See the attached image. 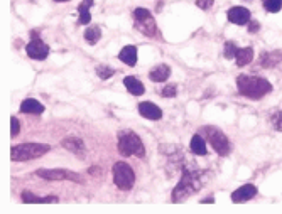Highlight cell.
I'll return each instance as SVG.
<instances>
[{
	"label": "cell",
	"mask_w": 282,
	"mask_h": 214,
	"mask_svg": "<svg viewBox=\"0 0 282 214\" xmlns=\"http://www.w3.org/2000/svg\"><path fill=\"white\" fill-rule=\"evenodd\" d=\"M237 88L240 95L250 98V100H260V98H264L272 91V84L267 79L247 74H242L237 78Z\"/></svg>",
	"instance_id": "2"
},
{
	"label": "cell",
	"mask_w": 282,
	"mask_h": 214,
	"mask_svg": "<svg viewBox=\"0 0 282 214\" xmlns=\"http://www.w3.org/2000/svg\"><path fill=\"white\" fill-rule=\"evenodd\" d=\"M139 113L142 115L144 118H149V120H159L162 117V111L157 105L151 103V101H144L140 103L139 106Z\"/></svg>",
	"instance_id": "13"
},
{
	"label": "cell",
	"mask_w": 282,
	"mask_h": 214,
	"mask_svg": "<svg viewBox=\"0 0 282 214\" xmlns=\"http://www.w3.org/2000/svg\"><path fill=\"white\" fill-rule=\"evenodd\" d=\"M25 51H27V56L32 59H46L49 56V46L44 44L41 39H32L31 42L27 44V48H25Z\"/></svg>",
	"instance_id": "9"
},
{
	"label": "cell",
	"mask_w": 282,
	"mask_h": 214,
	"mask_svg": "<svg viewBox=\"0 0 282 214\" xmlns=\"http://www.w3.org/2000/svg\"><path fill=\"white\" fill-rule=\"evenodd\" d=\"M169 74H171V68L168 64H159V66H156L151 72H149V78L152 81H156V83H162V81H166L169 78Z\"/></svg>",
	"instance_id": "14"
},
{
	"label": "cell",
	"mask_w": 282,
	"mask_h": 214,
	"mask_svg": "<svg viewBox=\"0 0 282 214\" xmlns=\"http://www.w3.org/2000/svg\"><path fill=\"white\" fill-rule=\"evenodd\" d=\"M161 96H164V98H174V96H176V86H166V88L161 91Z\"/></svg>",
	"instance_id": "28"
},
{
	"label": "cell",
	"mask_w": 282,
	"mask_h": 214,
	"mask_svg": "<svg viewBox=\"0 0 282 214\" xmlns=\"http://www.w3.org/2000/svg\"><path fill=\"white\" fill-rule=\"evenodd\" d=\"M134 19H135V29L140 31L145 36L152 37L157 34L156 20L147 8H135L134 10Z\"/></svg>",
	"instance_id": "7"
},
{
	"label": "cell",
	"mask_w": 282,
	"mask_h": 214,
	"mask_svg": "<svg viewBox=\"0 0 282 214\" xmlns=\"http://www.w3.org/2000/svg\"><path fill=\"white\" fill-rule=\"evenodd\" d=\"M118 152L122 153L123 157H144L145 150H144V143L142 140L139 139V135H135L134 132L125 130L118 134Z\"/></svg>",
	"instance_id": "3"
},
{
	"label": "cell",
	"mask_w": 282,
	"mask_h": 214,
	"mask_svg": "<svg viewBox=\"0 0 282 214\" xmlns=\"http://www.w3.org/2000/svg\"><path fill=\"white\" fill-rule=\"evenodd\" d=\"M101 37V31L98 25H93V27H88L87 31H85V39H87L88 44H96L98 41H100Z\"/></svg>",
	"instance_id": "22"
},
{
	"label": "cell",
	"mask_w": 282,
	"mask_h": 214,
	"mask_svg": "<svg viewBox=\"0 0 282 214\" xmlns=\"http://www.w3.org/2000/svg\"><path fill=\"white\" fill-rule=\"evenodd\" d=\"M93 5V0H83V2L80 3L78 7V12H80V19L78 22L81 25H87L90 24V20H92V15H90V7Z\"/></svg>",
	"instance_id": "20"
},
{
	"label": "cell",
	"mask_w": 282,
	"mask_h": 214,
	"mask_svg": "<svg viewBox=\"0 0 282 214\" xmlns=\"http://www.w3.org/2000/svg\"><path fill=\"white\" fill-rule=\"evenodd\" d=\"M213 201H215V199H213V198H208V199H203L201 203H204V204H206V203H208V204H211Z\"/></svg>",
	"instance_id": "31"
},
{
	"label": "cell",
	"mask_w": 282,
	"mask_h": 214,
	"mask_svg": "<svg viewBox=\"0 0 282 214\" xmlns=\"http://www.w3.org/2000/svg\"><path fill=\"white\" fill-rule=\"evenodd\" d=\"M264 8L271 14H276L282 8V0H264Z\"/></svg>",
	"instance_id": "23"
},
{
	"label": "cell",
	"mask_w": 282,
	"mask_h": 214,
	"mask_svg": "<svg viewBox=\"0 0 282 214\" xmlns=\"http://www.w3.org/2000/svg\"><path fill=\"white\" fill-rule=\"evenodd\" d=\"M22 201L24 203H36V204H42V203H58L56 196H48V198H39L34 192L24 191L22 192Z\"/></svg>",
	"instance_id": "19"
},
{
	"label": "cell",
	"mask_w": 282,
	"mask_h": 214,
	"mask_svg": "<svg viewBox=\"0 0 282 214\" xmlns=\"http://www.w3.org/2000/svg\"><path fill=\"white\" fill-rule=\"evenodd\" d=\"M204 181H206V174H204L203 170L185 167V169H183L181 181L178 182V186L174 187L173 194H171L173 203H183V201H186L188 198H191V196L201 189Z\"/></svg>",
	"instance_id": "1"
},
{
	"label": "cell",
	"mask_w": 282,
	"mask_h": 214,
	"mask_svg": "<svg viewBox=\"0 0 282 214\" xmlns=\"http://www.w3.org/2000/svg\"><path fill=\"white\" fill-rule=\"evenodd\" d=\"M54 2H70V0H54Z\"/></svg>",
	"instance_id": "32"
},
{
	"label": "cell",
	"mask_w": 282,
	"mask_h": 214,
	"mask_svg": "<svg viewBox=\"0 0 282 214\" xmlns=\"http://www.w3.org/2000/svg\"><path fill=\"white\" fill-rule=\"evenodd\" d=\"M63 147L66 148L68 152H71V153H75L76 157H80V159H83L85 157V143H83V140L78 139V137H68V139H65L61 142Z\"/></svg>",
	"instance_id": "10"
},
{
	"label": "cell",
	"mask_w": 282,
	"mask_h": 214,
	"mask_svg": "<svg viewBox=\"0 0 282 214\" xmlns=\"http://www.w3.org/2000/svg\"><path fill=\"white\" fill-rule=\"evenodd\" d=\"M96 72H98V76L105 81V79L112 78L115 74V70H112L110 66H105V64H100V66H96Z\"/></svg>",
	"instance_id": "24"
},
{
	"label": "cell",
	"mask_w": 282,
	"mask_h": 214,
	"mask_svg": "<svg viewBox=\"0 0 282 214\" xmlns=\"http://www.w3.org/2000/svg\"><path fill=\"white\" fill-rule=\"evenodd\" d=\"M123 84H125V88L129 89L130 95H134V96L144 95V91H145L144 84L140 83L137 78H134V76H127V78L123 79Z\"/></svg>",
	"instance_id": "15"
},
{
	"label": "cell",
	"mask_w": 282,
	"mask_h": 214,
	"mask_svg": "<svg viewBox=\"0 0 282 214\" xmlns=\"http://www.w3.org/2000/svg\"><path fill=\"white\" fill-rule=\"evenodd\" d=\"M235 59H237L238 66H245V64H249L252 59H254V49H252V48L238 49V53H237V56H235Z\"/></svg>",
	"instance_id": "21"
},
{
	"label": "cell",
	"mask_w": 282,
	"mask_h": 214,
	"mask_svg": "<svg viewBox=\"0 0 282 214\" xmlns=\"http://www.w3.org/2000/svg\"><path fill=\"white\" fill-rule=\"evenodd\" d=\"M118 58H120V61L129 64V66H134V64L137 63V49H135V46H125V48L120 51Z\"/></svg>",
	"instance_id": "18"
},
{
	"label": "cell",
	"mask_w": 282,
	"mask_h": 214,
	"mask_svg": "<svg viewBox=\"0 0 282 214\" xmlns=\"http://www.w3.org/2000/svg\"><path fill=\"white\" fill-rule=\"evenodd\" d=\"M191 152L196 153V155H206L208 153V148H206V142H204V139L199 134L193 135V139H191Z\"/></svg>",
	"instance_id": "17"
},
{
	"label": "cell",
	"mask_w": 282,
	"mask_h": 214,
	"mask_svg": "<svg viewBox=\"0 0 282 214\" xmlns=\"http://www.w3.org/2000/svg\"><path fill=\"white\" fill-rule=\"evenodd\" d=\"M249 31H250V32H257V31H259V24H257V22H250Z\"/></svg>",
	"instance_id": "30"
},
{
	"label": "cell",
	"mask_w": 282,
	"mask_h": 214,
	"mask_svg": "<svg viewBox=\"0 0 282 214\" xmlns=\"http://www.w3.org/2000/svg\"><path fill=\"white\" fill-rule=\"evenodd\" d=\"M10 137H15V135H19V132H20V123H19V120H17L15 117H12L10 118Z\"/></svg>",
	"instance_id": "27"
},
{
	"label": "cell",
	"mask_w": 282,
	"mask_h": 214,
	"mask_svg": "<svg viewBox=\"0 0 282 214\" xmlns=\"http://www.w3.org/2000/svg\"><path fill=\"white\" fill-rule=\"evenodd\" d=\"M204 134H206V139L208 142L211 143V147L215 148L216 153L220 155H228L230 150H232V143H230L228 137H226L220 128H215V127H204L203 128Z\"/></svg>",
	"instance_id": "5"
},
{
	"label": "cell",
	"mask_w": 282,
	"mask_h": 214,
	"mask_svg": "<svg viewBox=\"0 0 282 214\" xmlns=\"http://www.w3.org/2000/svg\"><path fill=\"white\" fill-rule=\"evenodd\" d=\"M255 194H257V187H255L254 184H245V186L238 187V189L233 192L232 201L233 203H245V201L254 198Z\"/></svg>",
	"instance_id": "11"
},
{
	"label": "cell",
	"mask_w": 282,
	"mask_h": 214,
	"mask_svg": "<svg viewBox=\"0 0 282 214\" xmlns=\"http://www.w3.org/2000/svg\"><path fill=\"white\" fill-rule=\"evenodd\" d=\"M113 181L117 184L118 189L122 191L132 189V186L135 182V174L127 162H117L113 165Z\"/></svg>",
	"instance_id": "6"
},
{
	"label": "cell",
	"mask_w": 282,
	"mask_h": 214,
	"mask_svg": "<svg viewBox=\"0 0 282 214\" xmlns=\"http://www.w3.org/2000/svg\"><path fill=\"white\" fill-rule=\"evenodd\" d=\"M228 20L233 24L243 25L250 22V12L245 7H233L228 10Z\"/></svg>",
	"instance_id": "12"
},
{
	"label": "cell",
	"mask_w": 282,
	"mask_h": 214,
	"mask_svg": "<svg viewBox=\"0 0 282 214\" xmlns=\"http://www.w3.org/2000/svg\"><path fill=\"white\" fill-rule=\"evenodd\" d=\"M36 174L42 179H48V181H75L78 184L83 182L80 174L71 172V170L66 169H39L36 170Z\"/></svg>",
	"instance_id": "8"
},
{
	"label": "cell",
	"mask_w": 282,
	"mask_h": 214,
	"mask_svg": "<svg viewBox=\"0 0 282 214\" xmlns=\"http://www.w3.org/2000/svg\"><path fill=\"white\" fill-rule=\"evenodd\" d=\"M237 53H238V48H237V46H235L232 41L226 42V44H225V58H226V59H233L235 56H237Z\"/></svg>",
	"instance_id": "25"
},
{
	"label": "cell",
	"mask_w": 282,
	"mask_h": 214,
	"mask_svg": "<svg viewBox=\"0 0 282 214\" xmlns=\"http://www.w3.org/2000/svg\"><path fill=\"white\" fill-rule=\"evenodd\" d=\"M271 122H272V127L276 128V130H281L282 132V111H277L271 117Z\"/></svg>",
	"instance_id": "26"
},
{
	"label": "cell",
	"mask_w": 282,
	"mask_h": 214,
	"mask_svg": "<svg viewBox=\"0 0 282 214\" xmlns=\"http://www.w3.org/2000/svg\"><path fill=\"white\" fill-rule=\"evenodd\" d=\"M49 145H42V143H22L12 147L10 152V159L17 162H25L31 159H39L44 153L49 152Z\"/></svg>",
	"instance_id": "4"
},
{
	"label": "cell",
	"mask_w": 282,
	"mask_h": 214,
	"mask_svg": "<svg viewBox=\"0 0 282 214\" xmlns=\"http://www.w3.org/2000/svg\"><path fill=\"white\" fill-rule=\"evenodd\" d=\"M20 111L22 113H34V115H39L44 111V105L39 103L37 100H32V98H29V100H24L22 105H20Z\"/></svg>",
	"instance_id": "16"
},
{
	"label": "cell",
	"mask_w": 282,
	"mask_h": 214,
	"mask_svg": "<svg viewBox=\"0 0 282 214\" xmlns=\"http://www.w3.org/2000/svg\"><path fill=\"white\" fill-rule=\"evenodd\" d=\"M213 2H215V0H198V7L206 10V8H210L213 5Z\"/></svg>",
	"instance_id": "29"
}]
</instances>
